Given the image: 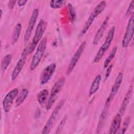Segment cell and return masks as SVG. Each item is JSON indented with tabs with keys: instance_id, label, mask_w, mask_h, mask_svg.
I'll return each instance as SVG.
<instances>
[{
	"instance_id": "30bf717a",
	"label": "cell",
	"mask_w": 134,
	"mask_h": 134,
	"mask_svg": "<svg viewBox=\"0 0 134 134\" xmlns=\"http://www.w3.org/2000/svg\"><path fill=\"white\" fill-rule=\"evenodd\" d=\"M123 79V73L122 72H120L118 73V75L117 76L115 81L114 82V83L111 87L110 93L107 98L106 103H105V106L108 107L111 102V101L114 98L115 96L117 94V93L118 92V90L121 86V83L122 82Z\"/></svg>"
},
{
	"instance_id": "83f0119b",
	"label": "cell",
	"mask_w": 134,
	"mask_h": 134,
	"mask_svg": "<svg viewBox=\"0 0 134 134\" xmlns=\"http://www.w3.org/2000/svg\"><path fill=\"white\" fill-rule=\"evenodd\" d=\"M113 65L112 64H110L109 65V66H107V70H106V74H105V79L106 80L108 79V77L109 76V75L110 74V72H111V69L113 68Z\"/></svg>"
},
{
	"instance_id": "3957f363",
	"label": "cell",
	"mask_w": 134,
	"mask_h": 134,
	"mask_svg": "<svg viewBox=\"0 0 134 134\" xmlns=\"http://www.w3.org/2000/svg\"><path fill=\"white\" fill-rule=\"evenodd\" d=\"M65 81V77L62 76L60 77L53 85L51 89L50 94L48 97L47 103L46 104V108L47 110H49L52 107V105L58 97V95L63 87Z\"/></svg>"
},
{
	"instance_id": "d4e9b609",
	"label": "cell",
	"mask_w": 134,
	"mask_h": 134,
	"mask_svg": "<svg viewBox=\"0 0 134 134\" xmlns=\"http://www.w3.org/2000/svg\"><path fill=\"white\" fill-rule=\"evenodd\" d=\"M130 117H127L125 119V120L124 121V123L122 124L121 132H120L121 133H124L126 132V131L130 124Z\"/></svg>"
},
{
	"instance_id": "4316f807",
	"label": "cell",
	"mask_w": 134,
	"mask_h": 134,
	"mask_svg": "<svg viewBox=\"0 0 134 134\" xmlns=\"http://www.w3.org/2000/svg\"><path fill=\"white\" fill-rule=\"evenodd\" d=\"M133 4H134V1H132L131 2V3L129 4V7L127 9V10L126 12V16H129V15H130V14L131 13H132V11H133Z\"/></svg>"
},
{
	"instance_id": "f546056e",
	"label": "cell",
	"mask_w": 134,
	"mask_h": 134,
	"mask_svg": "<svg viewBox=\"0 0 134 134\" xmlns=\"http://www.w3.org/2000/svg\"><path fill=\"white\" fill-rule=\"evenodd\" d=\"M27 2V0H19L17 1V4L19 6H23L25 5Z\"/></svg>"
},
{
	"instance_id": "5b68a950",
	"label": "cell",
	"mask_w": 134,
	"mask_h": 134,
	"mask_svg": "<svg viewBox=\"0 0 134 134\" xmlns=\"http://www.w3.org/2000/svg\"><path fill=\"white\" fill-rule=\"evenodd\" d=\"M115 31V27H112L109 30L104 43L99 48V50L98 51L97 53H96V55L94 57V63H98L102 59L104 55L105 54L107 50L109 48L110 44L111 43V41L114 38Z\"/></svg>"
},
{
	"instance_id": "ac0fdd59",
	"label": "cell",
	"mask_w": 134,
	"mask_h": 134,
	"mask_svg": "<svg viewBox=\"0 0 134 134\" xmlns=\"http://www.w3.org/2000/svg\"><path fill=\"white\" fill-rule=\"evenodd\" d=\"M28 94V91L26 88H24L21 90L20 93L17 95V97L15 102V106L18 107L21 105L26 99Z\"/></svg>"
},
{
	"instance_id": "e0dca14e",
	"label": "cell",
	"mask_w": 134,
	"mask_h": 134,
	"mask_svg": "<svg viewBox=\"0 0 134 134\" xmlns=\"http://www.w3.org/2000/svg\"><path fill=\"white\" fill-rule=\"evenodd\" d=\"M100 81H101L100 75L98 74V75H96L91 85V87H90V88L89 90V95L90 96L93 95L98 91L99 85H100Z\"/></svg>"
},
{
	"instance_id": "ba28073f",
	"label": "cell",
	"mask_w": 134,
	"mask_h": 134,
	"mask_svg": "<svg viewBox=\"0 0 134 134\" xmlns=\"http://www.w3.org/2000/svg\"><path fill=\"white\" fill-rule=\"evenodd\" d=\"M86 44V41H83L80 44V46L79 47V48H77V49L76 50V51L75 52L71 58V59L70 60L68 68L66 70V74L67 75H69L70 74H71V72L74 70V68L75 67V66L77 64V62H78L79 60L80 59L82 53L83 52V51L85 48Z\"/></svg>"
},
{
	"instance_id": "cb8c5ba5",
	"label": "cell",
	"mask_w": 134,
	"mask_h": 134,
	"mask_svg": "<svg viewBox=\"0 0 134 134\" xmlns=\"http://www.w3.org/2000/svg\"><path fill=\"white\" fill-rule=\"evenodd\" d=\"M69 10V14H70V20L71 22H73L75 20V18L76 17V14L75 12L74 7L73 5L70 3L68 4V5Z\"/></svg>"
},
{
	"instance_id": "8992f818",
	"label": "cell",
	"mask_w": 134,
	"mask_h": 134,
	"mask_svg": "<svg viewBox=\"0 0 134 134\" xmlns=\"http://www.w3.org/2000/svg\"><path fill=\"white\" fill-rule=\"evenodd\" d=\"M64 104V100H61L58 104L57 105L54 109L53 110L52 114H51L50 116L48 118L47 121L46 122L42 131L41 132L43 134H47L49 133L51 129L53 127V126L56 120V119L57 118V116L59 113V111L62 107V106Z\"/></svg>"
},
{
	"instance_id": "7a4b0ae2",
	"label": "cell",
	"mask_w": 134,
	"mask_h": 134,
	"mask_svg": "<svg viewBox=\"0 0 134 134\" xmlns=\"http://www.w3.org/2000/svg\"><path fill=\"white\" fill-rule=\"evenodd\" d=\"M106 6V2L104 1L100 2L97 6L94 8L93 12L90 15L87 21H86L84 27H83L80 35L83 36L85 35L88 30L92 25L95 19L105 9Z\"/></svg>"
},
{
	"instance_id": "277c9868",
	"label": "cell",
	"mask_w": 134,
	"mask_h": 134,
	"mask_svg": "<svg viewBox=\"0 0 134 134\" xmlns=\"http://www.w3.org/2000/svg\"><path fill=\"white\" fill-rule=\"evenodd\" d=\"M47 43V39L46 37L43 38L39 42L37 49L34 54L30 64V69L33 71L39 65L40 61L41 60L44 53L45 52Z\"/></svg>"
},
{
	"instance_id": "4fadbf2b",
	"label": "cell",
	"mask_w": 134,
	"mask_h": 134,
	"mask_svg": "<svg viewBox=\"0 0 134 134\" xmlns=\"http://www.w3.org/2000/svg\"><path fill=\"white\" fill-rule=\"evenodd\" d=\"M56 67V64L53 63L47 65L42 70L39 77L40 83L41 85H44L48 82L54 73Z\"/></svg>"
},
{
	"instance_id": "484cf974",
	"label": "cell",
	"mask_w": 134,
	"mask_h": 134,
	"mask_svg": "<svg viewBox=\"0 0 134 134\" xmlns=\"http://www.w3.org/2000/svg\"><path fill=\"white\" fill-rule=\"evenodd\" d=\"M66 117H64V118H63L62 120L61 121V122H60L59 125V126L57 129V132L56 133H58V132H59V131L60 130H61L62 129H63V127L66 122Z\"/></svg>"
},
{
	"instance_id": "ffe728a7",
	"label": "cell",
	"mask_w": 134,
	"mask_h": 134,
	"mask_svg": "<svg viewBox=\"0 0 134 134\" xmlns=\"http://www.w3.org/2000/svg\"><path fill=\"white\" fill-rule=\"evenodd\" d=\"M49 91L47 89H43L38 93L37 95V100L41 106H43L46 103Z\"/></svg>"
},
{
	"instance_id": "603a6c76",
	"label": "cell",
	"mask_w": 134,
	"mask_h": 134,
	"mask_svg": "<svg viewBox=\"0 0 134 134\" xmlns=\"http://www.w3.org/2000/svg\"><path fill=\"white\" fill-rule=\"evenodd\" d=\"M66 1H51L50 2V5L51 7L54 9H57L61 7L65 4Z\"/></svg>"
},
{
	"instance_id": "8fae6325",
	"label": "cell",
	"mask_w": 134,
	"mask_h": 134,
	"mask_svg": "<svg viewBox=\"0 0 134 134\" xmlns=\"http://www.w3.org/2000/svg\"><path fill=\"white\" fill-rule=\"evenodd\" d=\"M18 89L15 88L10 90L5 96L3 100L2 104L4 111L6 113L9 112L13 103L16 97L18 95Z\"/></svg>"
},
{
	"instance_id": "9c48e42d",
	"label": "cell",
	"mask_w": 134,
	"mask_h": 134,
	"mask_svg": "<svg viewBox=\"0 0 134 134\" xmlns=\"http://www.w3.org/2000/svg\"><path fill=\"white\" fill-rule=\"evenodd\" d=\"M134 31V17L132 15L129 19L126 30L122 41L123 48H127L130 43L133 36Z\"/></svg>"
},
{
	"instance_id": "5bb4252c",
	"label": "cell",
	"mask_w": 134,
	"mask_h": 134,
	"mask_svg": "<svg viewBox=\"0 0 134 134\" xmlns=\"http://www.w3.org/2000/svg\"><path fill=\"white\" fill-rule=\"evenodd\" d=\"M109 18H110V15H108L106 17L105 20L103 21V23L102 24V25L98 28V30L96 32L95 36L94 37V39H93V43L94 45L97 44L99 42V40L102 38V37L104 35V33L107 27L108 23L109 20Z\"/></svg>"
},
{
	"instance_id": "7402d4cb",
	"label": "cell",
	"mask_w": 134,
	"mask_h": 134,
	"mask_svg": "<svg viewBox=\"0 0 134 134\" xmlns=\"http://www.w3.org/2000/svg\"><path fill=\"white\" fill-rule=\"evenodd\" d=\"M117 47H115L113 49V50H111L109 55L107 57L105 61H104V68H107L109 65L110 62L113 60V59L115 57V56L116 55V53L117 52Z\"/></svg>"
},
{
	"instance_id": "6da1fadb",
	"label": "cell",
	"mask_w": 134,
	"mask_h": 134,
	"mask_svg": "<svg viewBox=\"0 0 134 134\" xmlns=\"http://www.w3.org/2000/svg\"><path fill=\"white\" fill-rule=\"evenodd\" d=\"M47 27V22L43 19H41L39 22L36 29L34 36L32 41L28 47V53H31L38 43L40 42L44 31Z\"/></svg>"
},
{
	"instance_id": "52a82bcc",
	"label": "cell",
	"mask_w": 134,
	"mask_h": 134,
	"mask_svg": "<svg viewBox=\"0 0 134 134\" xmlns=\"http://www.w3.org/2000/svg\"><path fill=\"white\" fill-rule=\"evenodd\" d=\"M28 47H26V48H24L23 50L20 58L18 61L17 62V64H16L13 72L12 73V76H11V79L12 81H14L16 80V79L18 77V75L21 71L22 69H23L26 60L27 58V56L28 54Z\"/></svg>"
},
{
	"instance_id": "d6986e66",
	"label": "cell",
	"mask_w": 134,
	"mask_h": 134,
	"mask_svg": "<svg viewBox=\"0 0 134 134\" xmlns=\"http://www.w3.org/2000/svg\"><path fill=\"white\" fill-rule=\"evenodd\" d=\"M21 28H22V26L20 23H18L16 25L13 32L12 37V43L13 44H15L18 41L21 32Z\"/></svg>"
},
{
	"instance_id": "2e32d148",
	"label": "cell",
	"mask_w": 134,
	"mask_h": 134,
	"mask_svg": "<svg viewBox=\"0 0 134 134\" xmlns=\"http://www.w3.org/2000/svg\"><path fill=\"white\" fill-rule=\"evenodd\" d=\"M121 122V115L119 113L116 114L111 122L109 133L110 134L116 133L119 130Z\"/></svg>"
},
{
	"instance_id": "9a60e30c",
	"label": "cell",
	"mask_w": 134,
	"mask_h": 134,
	"mask_svg": "<svg viewBox=\"0 0 134 134\" xmlns=\"http://www.w3.org/2000/svg\"><path fill=\"white\" fill-rule=\"evenodd\" d=\"M132 86H131L129 89V90L128 91V92H127V93L126 94L121 104V106L120 107L119 110V112L118 113L121 115V116L125 113L127 107L130 102V100L131 99V96H132Z\"/></svg>"
},
{
	"instance_id": "44dd1931",
	"label": "cell",
	"mask_w": 134,
	"mask_h": 134,
	"mask_svg": "<svg viewBox=\"0 0 134 134\" xmlns=\"http://www.w3.org/2000/svg\"><path fill=\"white\" fill-rule=\"evenodd\" d=\"M12 60V55L11 54H7L5 55L1 61V69L3 71H5L9 66Z\"/></svg>"
},
{
	"instance_id": "7c38bea8",
	"label": "cell",
	"mask_w": 134,
	"mask_h": 134,
	"mask_svg": "<svg viewBox=\"0 0 134 134\" xmlns=\"http://www.w3.org/2000/svg\"><path fill=\"white\" fill-rule=\"evenodd\" d=\"M38 14H39V10L38 8H35L32 12V14L30 17L28 24L27 26V28L24 37V42L25 43H26L28 41L30 37V36L31 35V33L34 28V26L36 24L38 16Z\"/></svg>"
},
{
	"instance_id": "f1b7e54d",
	"label": "cell",
	"mask_w": 134,
	"mask_h": 134,
	"mask_svg": "<svg viewBox=\"0 0 134 134\" xmlns=\"http://www.w3.org/2000/svg\"><path fill=\"white\" fill-rule=\"evenodd\" d=\"M16 2H17V1H9L8 3V7L10 9H13Z\"/></svg>"
}]
</instances>
